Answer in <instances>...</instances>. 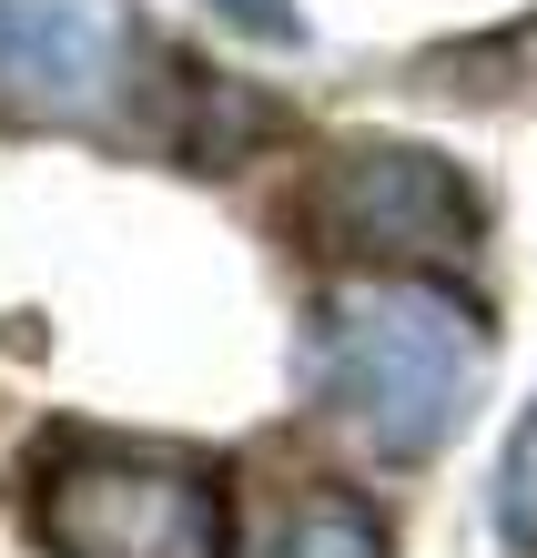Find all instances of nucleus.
Wrapping results in <instances>:
<instances>
[{
    "mask_svg": "<svg viewBox=\"0 0 537 558\" xmlns=\"http://www.w3.org/2000/svg\"><path fill=\"white\" fill-rule=\"evenodd\" d=\"M305 223L345 265H466V254L487 244L477 183H466L447 153H426V143L334 153L315 173V193H305Z\"/></svg>",
    "mask_w": 537,
    "mask_h": 558,
    "instance_id": "obj_3",
    "label": "nucleus"
},
{
    "mask_svg": "<svg viewBox=\"0 0 537 558\" xmlns=\"http://www.w3.org/2000/svg\"><path fill=\"white\" fill-rule=\"evenodd\" d=\"M213 11H223L233 31H254V41H274V51L305 41V11H294V0H213Z\"/></svg>",
    "mask_w": 537,
    "mask_h": 558,
    "instance_id": "obj_7",
    "label": "nucleus"
},
{
    "mask_svg": "<svg viewBox=\"0 0 537 558\" xmlns=\"http://www.w3.org/2000/svg\"><path fill=\"white\" fill-rule=\"evenodd\" d=\"M325 397L376 457L416 468L466 426L477 397V315L426 275H355L325 325Z\"/></svg>",
    "mask_w": 537,
    "mask_h": 558,
    "instance_id": "obj_1",
    "label": "nucleus"
},
{
    "mask_svg": "<svg viewBox=\"0 0 537 558\" xmlns=\"http://www.w3.org/2000/svg\"><path fill=\"white\" fill-rule=\"evenodd\" d=\"M497 538H508V548H537V397L508 426V457H497Z\"/></svg>",
    "mask_w": 537,
    "mask_h": 558,
    "instance_id": "obj_6",
    "label": "nucleus"
},
{
    "mask_svg": "<svg viewBox=\"0 0 537 558\" xmlns=\"http://www.w3.org/2000/svg\"><path fill=\"white\" fill-rule=\"evenodd\" d=\"M132 72L112 0H0V122H102Z\"/></svg>",
    "mask_w": 537,
    "mask_h": 558,
    "instance_id": "obj_4",
    "label": "nucleus"
},
{
    "mask_svg": "<svg viewBox=\"0 0 537 558\" xmlns=\"http://www.w3.org/2000/svg\"><path fill=\"white\" fill-rule=\"evenodd\" d=\"M30 538L51 558H223V487L183 457L61 447L30 487Z\"/></svg>",
    "mask_w": 537,
    "mask_h": 558,
    "instance_id": "obj_2",
    "label": "nucleus"
},
{
    "mask_svg": "<svg viewBox=\"0 0 537 558\" xmlns=\"http://www.w3.org/2000/svg\"><path fill=\"white\" fill-rule=\"evenodd\" d=\"M254 558H386V518L345 487H284L254 529Z\"/></svg>",
    "mask_w": 537,
    "mask_h": 558,
    "instance_id": "obj_5",
    "label": "nucleus"
}]
</instances>
